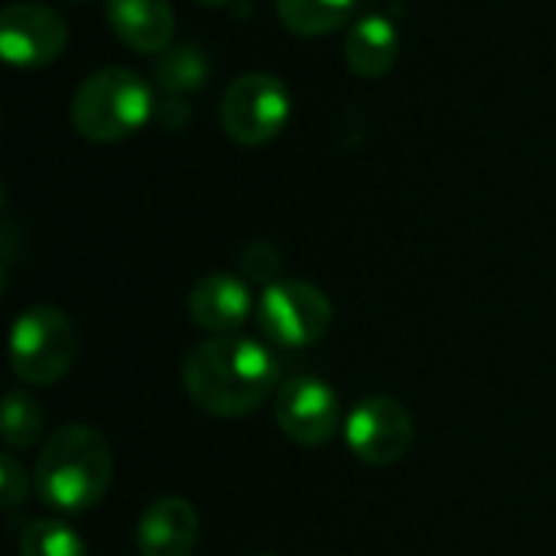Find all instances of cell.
<instances>
[{
  "instance_id": "1",
  "label": "cell",
  "mask_w": 556,
  "mask_h": 556,
  "mask_svg": "<svg viewBox=\"0 0 556 556\" xmlns=\"http://www.w3.org/2000/svg\"><path fill=\"white\" fill-rule=\"evenodd\" d=\"M280 358L270 342L248 336H212L182 358L189 401L212 417H248L280 391Z\"/></svg>"
},
{
  "instance_id": "2",
  "label": "cell",
  "mask_w": 556,
  "mask_h": 556,
  "mask_svg": "<svg viewBox=\"0 0 556 556\" xmlns=\"http://www.w3.org/2000/svg\"><path fill=\"white\" fill-rule=\"evenodd\" d=\"M114 459L108 440L88 424H62L36 456L33 485L42 505L62 515L91 511L111 485Z\"/></svg>"
},
{
  "instance_id": "3",
  "label": "cell",
  "mask_w": 556,
  "mask_h": 556,
  "mask_svg": "<svg viewBox=\"0 0 556 556\" xmlns=\"http://www.w3.org/2000/svg\"><path fill=\"white\" fill-rule=\"evenodd\" d=\"M156 114L153 91L143 75L111 65L91 72L72 94V127L91 143H117L143 130Z\"/></svg>"
},
{
  "instance_id": "4",
  "label": "cell",
  "mask_w": 556,
  "mask_h": 556,
  "mask_svg": "<svg viewBox=\"0 0 556 556\" xmlns=\"http://www.w3.org/2000/svg\"><path fill=\"white\" fill-rule=\"evenodd\" d=\"M78 358V329L55 306H29L10 329V368L20 381L49 388L62 381Z\"/></svg>"
},
{
  "instance_id": "5",
  "label": "cell",
  "mask_w": 556,
  "mask_h": 556,
  "mask_svg": "<svg viewBox=\"0 0 556 556\" xmlns=\"http://www.w3.org/2000/svg\"><path fill=\"white\" fill-rule=\"evenodd\" d=\"M293 101L290 88L270 72H248L222 94V127L241 147H261L283 134Z\"/></svg>"
},
{
  "instance_id": "6",
  "label": "cell",
  "mask_w": 556,
  "mask_h": 556,
  "mask_svg": "<svg viewBox=\"0 0 556 556\" xmlns=\"http://www.w3.org/2000/svg\"><path fill=\"white\" fill-rule=\"evenodd\" d=\"M257 326L274 349H309L329 332L332 303L306 280H277L261 293Z\"/></svg>"
},
{
  "instance_id": "7",
  "label": "cell",
  "mask_w": 556,
  "mask_h": 556,
  "mask_svg": "<svg viewBox=\"0 0 556 556\" xmlns=\"http://www.w3.org/2000/svg\"><path fill=\"white\" fill-rule=\"evenodd\" d=\"M342 430L352 456L365 466H394L414 443V420L407 407L384 394L362 397L349 410Z\"/></svg>"
},
{
  "instance_id": "8",
  "label": "cell",
  "mask_w": 556,
  "mask_h": 556,
  "mask_svg": "<svg viewBox=\"0 0 556 556\" xmlns=\"http://www.w3.org/2000/svg\"><path fill=\"white\" fill-rule=\"evenodd\" d=\"M274 414L277 427L300 446H323L345 427L339 391L319 375L287 378L277 391Z\"/></svg>"
},
{
  "instance_id": "9",
  "label": "cell",
  "mask_w": 556,
  "mask_h": 556,
  "mask_svg": "<svg viewBox=\"0 0 556 556\" xmlns=\"http://www.w3.org/2000/svg\"><path fill=\"white\" fill-rule=\"evenodd\" d=\"M65 42L68 26L46 3H13L0 16V52L16 68H39L55 62Z\"/></svg>"
},
{
  "instance_id": "10",
  "label": "cell",
  "mask_w": 556,
  "mask_h": 556,
  "mask_svg": "<svg viewBox=\"0 0 556 556\" xmlns=\"http://www.w3.org/2000/svg\"><path fill=\"white\" fill-rule=\"evenodd\" d=\"M251 313L254 296L235 274H205L189 293V316L208 336H238Z\"/></svg>"
},
{
  "instance_id": "11",
  "label": "cell",
  "mask_w": 556,
  "mask_h": 556,
  "mask_svg": "<svg viewBox=\"0 0 556 556\" xmlns=\"http://www.w3.org/2000/svg\"><path fill=\"white\" fill-rule=\"evenodd\" d=\"M195 541H199V515L179 495L150 502L137 521L140 556H189L195 551Z\"/></svg>"
},
{
  "instance_id": "12",
  "label": "cell",
  "mask_w": 556,
  "mask_h": 556,
  "mask_svg": "<svg viewBox=\"0 0 556 556\" xmlns=\"http://www.w3.org/2000/svg\"><path fill=\"white\" fill-rule=\"evenodd\" d=\"M104 16L111 33L143 55H160L173 46L176 13L169 0H108Z\"/></svg>"
},
{
  "instance_id": "13",
  "label": "cell",
  "mask_w": 556,
  "mask_h": 556,
  "mask_svg": "<svg viewBox=\"0 0 556 556\" xmlns=\"http://www.w3.org/2000/svg\"><path fill=\"white\" fill-rule=\"evenodd\" d=\"M397 26L381 13H365L345 33V62L358 78H384L397 62Z\"/></svg>"
},
{
  "instance_id": "14",
  "label": "cell",
  "mask_w": 556,
  "mask_h": 556,
  "mask_svg": "<svg viewBox=\"0 0 556 556\" xmlns=\"http://www.w3.org/2000/svg\"><path fill=\"white\" fill-rule=\"evenodd\" d=\"M358 0H277L280 23L296 36H326L345 26Z\"/></svg>"
},
{
  "instance_id": "15",
  "label": "cell",
  "mask_w": 556,
  "mask_h": 556,
  "mask_svg": "<svg viewBox=\"0 0 556 556\" xmlns=\"http://www.w3.org/2000/svg\"><path fill=\"white\" fill-rule=\"evenodd\" d=\"M208 72H212L208 55H205L199 46H192V42L169 46V49L160 52L156 62H153V78H156V85H160L166 94H189V91H199V88L208 81Z\"/></svg>"
},
{
  "instance_id": "16",
  "label": "cell",
  "mask_w": 556,
  "mask_h": 556,
  "mask_svg": "<svg viewBox=\"0 0 556 556\" xmlns=\"http://www.w3.org/2000/svg\"><path fill=\"white\" fill-rule=\"evenodd\" d=\"M42 407L26 391H10L3 401V443L10 453L29 450L42 437Z\"/></svg>"
},
{
  "instance_id": "17",
  "label": "cell",
  "mask_w": 556,
  "mask_h": 556,
  "mask_svg": "<svg viewBox=\"0 0 556 556\" xmlns=\"http://www.w3.org/2000/svg\"><path fill=\"white\" fill-rule=\"evenodd\" d=\"M20 556H88L85 541L55 518L29 521L20 534Z\"/></svg>"
},
{
  "instance_id": "18",
  "label": "cell",
  "mask_w": 556,
  "mask_h": 556,
  "mask_svg": "<svg viewBox=\"0 0 556 556\" xmlns=\"http://www.w3.org/2000/svg\"><path fill=\"white\" fill-rule=\"evenodd\" d=\"M280 264H283L280 251H277L274 244H267V241H251V244L241 251V270H244V277L254 280V283H264V287L277 283Z\"/></svg>"
},
{
  "instance_id": "19",
  "label": "cell",
  "mask_w": 556,
  "mask_h": 556,
  "mask_svg": "<svg viewBox=\"0 0 556 556\" xmlns=\"http://www.w3.org/2000/svg\"><path fill=\"white\" fill-rule=\"evenodd\" d=\"M0 492H3L7 511H16L26 498V472L20 469V463L10 453L0 459Z\"/></svg>"
},
{
  "instance_id": "20",
  "label": "cell",
  "mask_w": 556,
  "mask_h": 556,
  "mask_svg": "<svg viewBox=\"0 0 556 556\" xmlns=\"http://www.w3.org/2000/svg\"><path fill=\"white\" fill-rule=\"evenodd\" d=\"M166 130H182L189 124V104H182V94H166L163 101H156V114H153Z\"/></svg>"
},
{
  "instance_id": "21",
  "label": "cell",
  "mask_w": 556,
  "mask_h": 556,
  "mask_svg": "<svg viewBox=\"0 0 556 556\" xmlns=\"http://www.w3.org/2000/svg\"><path fill=\"white\" fill-rule=\"evenodd\" d=\"M195 3H202V7H228L235 0H195Z\"/></svg>"
},
{
  "instance_id": "22",
  "label": "cell",
  "mask_w": 556,
  "mask_h": 556,
  "mask_svg": "<svg viewBox=\"0 0 556 556\" xmlns=\"http://www.w3.org/2000/svg\"><path fill=\"white\" fill-rule=\"evenodd\" d=\"M257 556H277V554H257Z\"/></svg>"
}]
</instances>
